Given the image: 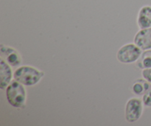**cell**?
<instances>
[{
  "mask_svg": "<svg viewBox=\"0 0 151 126\" xmlns=\"http://www.w3.org/2000/svg\"><path fill=\"white\" fill-rule=\"evenodd\" d=\"M0 56L11 67H18L22 64V58L19 52L13 47L1 44L0 46Z\"/></svg>",
  "mask_w": 151,
  "mask_h": 126,
  "instance_id": "5",
  "label": "cell"
},
{
  "mask_svg": "<svg viewBox=\"0 0 151 126\" xmlns=\"http://www.w3.org/2000/svg\"><path fill=\"white\" fill-rule=\"evenodd\" d=\"M135 43H128L124 44L118 50L116 59L123 64H131L137 62L141 56L142 51Z\"/></svg>",
  "mask_w": 151,
  "mask_h": 126,
  "instance_id": "3",
  "label": "cell"
},
{
  "mask_svg": "<svg viewBox=\"0 0 151 126\" xmlns=\"http://www.w3.org/2000/svg\"><path fill=\"white\" fill-rule=\"evenodd\" d=\"M142 74L143 78L145 79L146 80H147V81L151 84V68L142 69Z\"/></svg>",
  "mask_w": 151,
  "mask_h": 126,
  "instance_id": "12",
  "label": "cell"
},
{
  "mask_svg": "<svg viewBox=\"0 0 151 126\" xmlns=\"http://www.w3.org/2000/svg\"><path fill=\"white\" fill-rule=\"evenodd\" d=\"M151 87V84L145 79H137L135 80L132 86V91L134 94L142 96L147 93Z\"/></svg>",
  "mask_w": 151,
  "mask_h": 126,
  "instance_id": "9",
  "label": "cell"
},
{
  "mask_svg": "<svg viewBox=\"0 0 151 126\" xmlns=\"http://www.w3.org/2000/svg\"><path fill=\"white\" fill-rule=\"evenodd\" d=\"M142 102L145 106L151 107V87L142 96Z\"/></svg>",
  "mask_w": 151,
  "mask_h": 126,
  "instance_id": "11",
  "label": "cell"
},
{
  "mask_svg": "<svg viewBox=\"0 0 151 126\" xmlns=\"http://www.w3.org/2000/svg\"><path fill=\"white\" fill-rule=\"evenodd\" d=\"M13 77L11 66L2 58L0 59V87L5 90L8 84L11 82Z\"/></svg>",
  "mask_w": 151,
  "mask_h": 126,
  "instance_id": "7",
  "label": "cell"
},
{
  "mask_svg": "<svg viewBox=\"0 0 151 126\" xmlns=\"http://www.w3.org/2000/svg\"><path fill=\"white\" fill-rule=\"evenodd\" d=\"M136 65L139 69L151 68V49L142 52L139 59L136 62Z\"/></svg>",
  "mask_w": 151,
  "mask_h": 126,
  "instance_id": "10",
  "label": "cell"
},
{
  "mask_svg": "<svg viewBox=\"0 0 151 126\" xmlns=\"http://www.w3.org/2000/svg\"><path fill=\"white\" fill-rule=\"evenodd\" d=\"M134 42L142 50L151 49V28L140 29L134 36Z\"/></svg>",
  "mask_w": 151,
  "mask_h": 126,
  "instance_id": "6",
  "label": "cell"
},
{
  "mask_svg": "<svg viewBox=\"0 0 151 126\" xmlns=\"http://www.w3.org/2000/svg\"><path fill=\"white\" fill-rule=\"evenodd\" d=\"M24 84L16 80H12L6 90V98L11 106L16 108H24L26 105L27 92Z\"/></svg>",
  "mask_w": 151,
  "mask_h": 126,
  "instance_id": "2",
  "label": "cell"
},
{
  "mask_svg": "<svg viewBox=\"0 0 151 126\" xmlns=\"http://www.w3.org/2000/svg\"><path fill=\"white\" fill-rule=\"evenodd\" d=\"M137 24L140 29L151 28V6L144 5L139 9Z\"/></svg>",
  "mask_w": 151,
  "mask_h": 126,
  "instance_id": "8",
  "label": "cell"
},
{
  "mask_svg": "<svg viewBox=\"0 0 151 126\" xmlns=\"http://www.w3.org/2000/svg\"><path fill=\"white\" fill-rule=\"evenodd\" d=\"M143 102L137 97L131 98L125 105V116L128 122L134 123L138 121L143 113Z\"/></svg>",
  "mask_w": 151,
  "mask_h": 126,
  "instance_id": "4",
  "label": "cell"
},
{
  "mask_svg": "<svg viewBox=\"0 0 151 126\" xmlns=\"http://www.w3.org/2000/svg\"><path fill=\"white\" fill-rule=\"evenodd\" d=\"M44 76V71L29 65L19 67L13 73V79L24 86L35 85L38 84Z\"/></svg>",
  "mask_w": 151,
  "mask_h": 126,
  "instance_id": "1",
  "label": "cell"
}]
</instances>
